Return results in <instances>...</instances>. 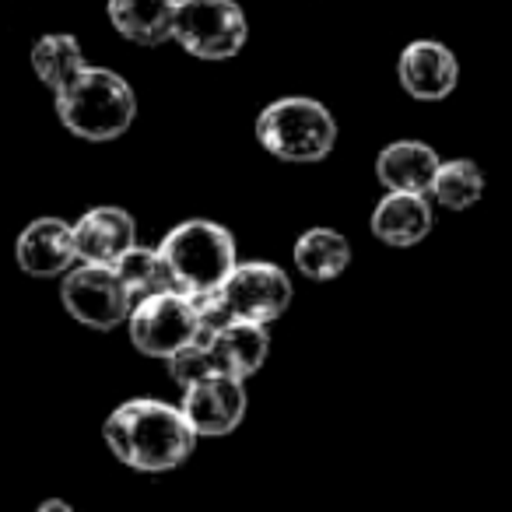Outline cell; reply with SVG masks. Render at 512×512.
<instances>
[{
  "instance_id": "6da1fadb",
  "label": "cell",
  "mask_w": 512,
  "mask_h": 512,
  "mask_svg": "<svg viewBox=\"0 0 512 512\" xmlns=\"http://www.w3.org/2000/svg\"><path fill=\"white\" fill-rule=\"evenodd\" d=\"M102 435L116 460L144 474L183 467L197 449V432L183 418V411L151 397L123 400L106 418Z\"/></svg>"
},
{
  "instance_id": "7a4b0ae2",
  "label": "cell",
  "mask_w": 512,
  "mask_h": 512,
  "mask_svg": "<svg viewBox=\"0 0 512 512\" xmlns=\"http://www.w3.org/2000/svg\"><path fill=\"white\" fill-rule=\"evenodd\" d=\"M57 116L81 141H116L137 116V95L127 78L106 67H85L57 95Z\"/></svg>"
},
{
  "instance_id": "3957f363",
  "label": "cell",
  "mask_w": 512,
  "mask_h": 512,
  "mask_svg": "<svg viewBox=\"0 0 512 512\" xmlns=\"http://www.w3.org/2000/svg\"><path fill=\"white\" fill-rule=\"evenodd\" d=\"M158 253L169 267L172 288L197 299L214 292L235 267V235L218 221L190 218L165 235Z\"/></svg>"
},
{
  "instance_id": "277c9868",
  "label": "cell",
  "mask_w": 512,
  "mask_h": 512,
  "mask_svg": "<svg viewBox=\"0 0 512 512\" xmlns=\"http://www.w3.org/2000/svg\"><path fill=\"white\" fill-rule=\"evenodd\" d=\"M256 141L281 162H323L337 144V120L323 102L288 95L256 116Z\"/></svg>"
},
{
  "instance_id": "5b68a950",
  "label": "cell",
  "mask_w": 512,
  "mask_h": 512,
  "mask_svg": "<svg viewBox=\"0 0 512 512\" xmlns=\"http://www.w3.org/2000/svg\"><path fill=\"white\" fill-rule=\"evenodd\" d=\"M172 39L197 60H232L249 39L246 11L235 0H179Z\"/></svg>"
},
{
  "instance_id": "8992f818",
  "label": "cell",
  "mask_w": 512,
  "mask_h": 512,
  "mask_svg": "<svg viewBox=\"0 0 512 512\" xmlns=\"http://www.w3.org/2000/svg\"><path fill=\"white\" fill-rule=\"evenodd\" d=\"M127 327L134 348L148 358H172L179 348H186V344L204 334L193 299L176 292V288L134 302V309L127 316Z\"/></svg>"
},
{
  "instance_id": "52a82bcc",
  "label": "cell",
  "mask_w": 512,
  "mask_h": 512,
  "mask_svg": "<svg viewBox=\"0 0 512 512\" xmlns=\"http://www.w3.org/2000/svg\"><path fill=\"white\" fill-rule=\"evenodd\" d=\"M214 292H218L221 306L228 309L232 323H264V327H271L292 306V278L271 260L235 264Z\"/></svg>"
},
{
  "instance_id": "ba28073f",
  "label": "cell",
  "mask_w": 512,
  "mask_h": 512,
  "mask_svg": "<svg viewBox=\"0 0 512 512\" xmlns=\"http://www.w3.org/2000/svg\"><path fill=\"white\" fill-rule=\"evenodd\" d=\"M60 299L81 327L92 330H116L120 323H127L130 309H134V299L127 295L123 281L106 264L71 267L64 288H60Z\"/></svg>"
},
{
  "instance_id": "9c48e42d",
  "label": "cell",
  "mask_w": 512,
  "mask_h": 512,
  "mask_svg": "<svg viewBox=\"0 0 512 512\" xmlns=\"http://www.w3.org/2000/svg\"><path fill=\"white\" fill-rule=\"evenodd\" d=\"M183 418L190 421V428L207 439H221V435L235 432L246 418V386L242 379L232 376H207L200 383L186 386L183 404H179Z\"/></svg>"
},
{
  "instance_id": "30bf717a",
  "label": "cell",
  "mask_w": 512,
  "mask_h": 512,
  "mask_svg": "<svg viewBox=\"0 0 512 512\" xmlns=\"http://www.w3.org/2000/svg\"><path fill=\"white\" fill-rule=\"evenodd\" d=\"M397 78L411 99L418 102H442L453 95L460 81V60L446 43L435 39H414L404 46L397 60Z\"/></svg>"
},
{
  "instance_id": "8fae6325",
  "label": "cell",
  "mask_w": 512,
  "mask_h": 512,
  "mask_svg": "<svg viewBox=\"0 0 512 512\" xmlns=\"http://www.w3.org/2000/svg\"><path fill=\"white\" fill-rule=\"evenodd\" d=\"M74 249L81 264L113 267L130 246H137V221L123 207H92L74 221Z\"/></svg>"
},
{
  "instance_id": "7c38bea8",
  "label": "cell",
  "mask_w": 512,
  "mask_h": 512,
  "mask_svg": "<svg viewBox=\"0 0 512 512\" xmlns=\"http://www.w3.org/2000/svg\"><path fill=\"white\" fill-rule=\"evenodd\" d=\"M18 267L32 278H57L78 264L74 228L64 218H36L18 235Z\"/></svg>"
},
{
  "instance_id": "4fadbf2b",
  "label": "cell",
  "mask_w": 512,
  "mask_h": 512,
  "mask_svg": "<svg viewBox=\"0 0 512 512\" xmlns=\"http://www.w3.org/2000/svg\"><path fill=\"white\" fill-rule=\"evenodd\" d=\"M435 214L425 193H386L369 218V228L386 246H418L432 235Z\"/></svg>"
},
{
  "instance_id": "5bb4252c",
  "label": "cell",
  "mask_w": 512,
  "mask_h": 512,
  "mask_svg": "<svg viewBox=\"0 0 512 512\" xmlns=\"http://www.w3.org/2000/svg\"><path fill=\"white\" fill-rule=\"evenodd\" d=\"M439 151L425 141H393L379 151L376 179L386 193H428L439 172Z\"/></svg>"
},
{
  "instance_id": "9a60e30c",
  "label": "cell",
  "mask_w": 512,
  "mask_h": 512,
  "mask_svg": "<svg viewBox=\"0 0 512 512\" xmlns=\"http://www.w3.org/2000/svg\"><path fill=\"white\" fill-rule=\"evenodd\" d=\"M207 344H211L214 365L221 376L242 379V383L271 355V334L264 323H228V327L214 330Z\"/></svg>"
},
{
  "instance_id": "2e32d148",
  "label": "cell",
  "mask_w": 512,
  "mask_h": 512,
  "mask_svg": "<svg viewBox=\"0 0 512 512\" xmlns=\"http://www.w3.org/2000/svg\"><path fill=\"white\" fill-rule=\"evenodd\" d=\"M179 0H109V22L137 46H162L172 39Z\"/></svg>"
},
{
  "instance_id": "e0dca14e",
  "label": "cell",
  "mask_w": 512,
  "mask_h": 512,
  "mask_svg": "<svg viewBox=\"0 0 512 512\" xmlns=\"http://www.w3.org/2000/svg\"><path fill=\"white\" fill-rule=\"evenodd\" d=\"M295 267L306 274L309 281H334L348 271L351 264V246L337 228H306L292 249Z\"/></svg>"
},
{
  "instance_id": "ac0fdd59",
  "label": "cell",
  "mask_w": 512,
  "mask_h": 512,
  "mask_svg": "<svg viewBox=\"0 0 512 512\" xmlns=\"http://www.w3.org/2000/svg\"><path fill=\"white\" fill-rule=\"evenodd\" d=\"M85 67H88V60H85L81 43L74 36H64V32H50V36H43L32 46V71H36V78L43 81L53 95L71 85Z\"/></svg>"
},
{
  "instance_id": "d6986e66",
  "label": "cell",
  "mask_w": 512,
  "mask_h": 512,
  "mask_svg": "<svg viewBox=\"0 0 512 512\" xmlns=\"http://www.w3.org/2000/svg\"><path fill=\"white\" fill-rule=\"evenodd\" d=\"M113 271H116V278L123 281V288H127V295L134 302L148 299V295H158V292H169L172 288L169 267H165L158 249L130 246L127 253L113 264Z\"/></svg>"
},
{
  "instance_id": "ffe728a7",
  "label": "cell",
  "mask_w": 512,
  "mask_h": 512,
  "mask_svg": "<svg viewBox=\"0 0 512 512\" xmlns=\"http://www.w3.org/2000/svg\"><path fill=\"white\" fill-rule=\"evenodd\" d=\"M428 193L449 211H467L484 197V172L470 158H449V162H439Z\"/></svg>"
},
{
  "instance_id": "44dd1931",
  "label": "cell",
  "mask_w": 512,
  "mask_h": 512,
  "mask_svg": "<svg viewBox=\"0 0 512 512\" xmlns=\"http://www.w3.org/2000/svg\"><path fill=\"white\" fill-rule=\"evenodd\" d=\"M207 337L211 334H200L197 341H190L186 348H179L172 358H165L169 362V376L176 379L179 386H193L200 383V379L207 376H218V365H214V355H211V344H207Z\"/></svg>"
},
{
  "instance_id": "7402d4cb",
  "label": "cell",
  "mask_w": 512,
  "mask_h": 512,
  "mask_svg": "<svg viewBox=\"0 0 512 512\" xmlns=\"http://www.w3.org/2000/svg\"><path fill=\"white\" fill-rule=\"evenodd\" d=\"M36 512H74V509H71V505L64 502V498H46V502L39 505Z\"/></svg>"
}]
</instances>
